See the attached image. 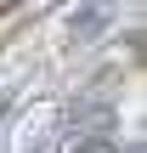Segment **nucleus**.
I'll return each instance as SVG.
<instances>
[{
  "instance_id": "f257e3e1",
  "label": "nucleus",
  "mask_w": 147,
  "mask_h": 153,
  "mask_svg": "<svg viewBox=\"0 0 147 153\" xmlns=\"http://www.w3.org/2000/svg\"><path fill=\"white\" fill-rule=\"evenodd\" d=\"M108 11H113V0H85L74 17H68V34L74 40H85V34H96L102 23H108Z\"/></svg>"
},
{
  "instance_id": "f03ea898",
  "label": "nucleus",
  "mask_w": 147,
  "mask_h": 153,
  "mask_svg": "<svg viewBox=\"0 0 147 153\" xmlns=\"http://www.w3.org/2000/svg\"><path fill=\"white\" fill-rule=\"evenodd\" d=\"M74 153H119V142H113V136H85Z\"/></svg>"
},
{
  "instance_id": "7ed1b4c3",
  "label": "nucleus",
  "mask_w": 147,
  "mask_h": 153,
  "mask_svg": "<svg viewBox=\"0 0 147 153\" xmlns=\"http://www.w3.org/2000/svg\"><path fill=\"white\" fill-rule=\"evenodd\" d=\"M11 6H17V0H0V11H11Z\"/></svg>"
}]
</instances>
